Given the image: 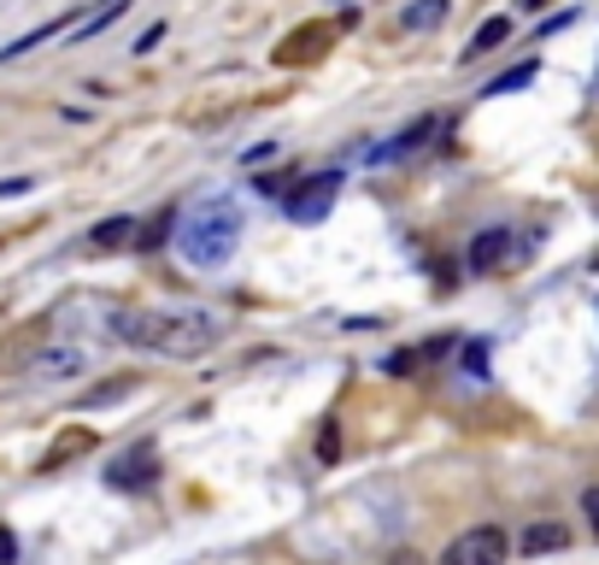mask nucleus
Instances as JSON below:
<instances>
[{
	"label": "nucleus",
	"mask_w": 599,
	"mask_h": 565,
	"mask_svg": "<svg viewBox=\"0 0 599 565\" xmlns=\"http://www.w3.org/2000/svg\"><path fill=\"white\" fill-rule=\"evenodd\" d=\"M112 330H118L124 342H136V347L165 354V359H200V354L217 347V336H224V324H217L212 312H200V307H183V312H118Z\"/></svg>",
	"instance_id": "obj_1"
},
{
	"label": "nucleus",
	"mask_w": 599,
	"mask_h": 565,
	"mask_svg": "<svg viewBox=\"0 0 599 565\" xmlns=\"http://www.w3.org/2000/svg\"><path fill=\"white\" fill-rule=\"evenodd\" d=\"M236 242H241V207H236L229 195L195 200V207L177 219V254L188 259V266H200V271L229 266Z\"/></svg>",
	"instance_id": "obj_2"
},
{
	"label": "nucleus",
	"mask_w": 599,
	"mask_h": 565,
	"mask_svg": "<svg viewBox=\"0 0 599 565\" xmlns=\"http://www.w3.org/2000/svg\"><path fill=\"white\" fill-rule=\"evenodd\" d=\"M335 188H341V171H324V177H305L300 188H283V212L295 224H317L335 207Z\"/></svg>",
	"instance_id": "obj_3"
},
{
	"label": "nucleus",
	"mask_w": 599,
	"mask_h": 565,
	"mask_svg": "<svg viewBox=\"0 0 599 565\" xmlns=\"http://www.w3.org/2000/svg\"><path fill=\"white\" fill-rule=\"evenodd\" d=\"M511 554V542H506V530L500 525H476V530H464L459 542L441 554V565H506Z\"/></svg>",
	"instance_id": "obj_4"
},
{
	"label": "nucleus",
	"mask_w": 599,
	"mask_h": 565,
	"mask_svg": "<svg viewBox=\"0 0 599 565\" xmlns=\"http://www.w3.org/2000/svg\"><path fill=\"white\" fill-rule=\"evenodd\" d=\"M517 230H506V224H494V230H476L471 236V248H464V271H476V278H488V271H500L506 259H517Z\"/></svg>",
	"instance_id": "obj_5"
},
{
	"label": "nucleus",
	"mask_w": 599,
	"mask_h": 565,
	"mask_svg": "<svg viewBox=\"0 0 599 565\" xmlns=\"http://www.w3.org/2000/svg\"><path fill=\"white\" fill-rule=\"evenodd\" d=\"M107 483L112 489H153L159 483V454H153V442H141V447H129V454H118L107 466Z\"/></svg>",
	"instance_id": "obj_6"
},
{
	"label": "nucleus",
	"mask_w": 599,
	"mask_h": 565,
	"mask_svg": "<svg viewBox=\"0 0 599 565\" xmlns=\"http://www.w3.org/2000/svg\"><path fill=\"white\" fill-rule=\"evenodd\" d=\"M517 548H523L529 560H535V554H559V548H570V530L559 525V518H535V525L517 536Z\"/></svg>",
	"instance_id": "obj_7"
},
{
	"label": "nucleus",
	"mask_w": 599,
	"mask_h": 565,
	"mask_svg": "<svg viewBox=\"0 0 599 565\" xmlns=\"http://www.w3.org/2000/svg\"><path fill=\"white\" fill-rule=\"evenodd\" d=\"M435 130H441V119H417V124H405V130H400V136H394V142H388V148H376L371 159H376V165H383V159H405V153H417V148H423V142H429V136H435Z\"/></svg>",
	"instance_id": "obj_8"
},
{
	"label": "nucleus",
	"mask_w": 599,
	"mask_h": 565,
	"mask_svg": "<svg viewBox=\"0 0 599 565\" xmlns=\"http://www.w3.org/2000/svg\"><path fill=\"white\" fill-rule=\"evenodd\" d=\"M136 236H141L136 219H107V224L89 230V248H95V254H112V248H129Z\"/></svg>",
	"instance_id": "obj_9"
},
{
	"label": "nucleus",
	"mask_w": 599,
	"mask_h": 565,
	"mask_svg": "<svg viewBox=\"0 0 599 565\" xmlns=\"http://www.w3.org/2000/svg\"><path fill=\"white\" fill-rule=\"evenodd\" d=\"M83 371V347H41L36 377H77Z\"/></svg>",
	"instance_id": "obj_10"
},
{
	"label": "nucleus",
	"mask_w": 599,
	"mask_h": 565,
	"mask_svg": "<svg viewBox=\"0 0 599 565\" xmlns=\"http://www.w3.org/2000/svg\"><path fill=\"white\" fill-rule=\"evenodd\" d=\"M447 12H452L447 0H412V7L400 12V24H405V30H441Z\"/></svg>",
	"instance_id": "obj_11"
},
{
	"label": "nucleus",
	"mask_w": 599,
	"mask_h": 565,
	"mask_svg": "<svg viewBox=\"0 0 599 565\" xmlns=\"http://www.w3.org/2000/svg\"><path fill=\"white\" fill-rule=\"evenodd\" d=\"M506 36H511V19H488V24H482V30L471 36V48H464V60H482V53H494V48H500Z\"/></svg>",
	"instance_id": "obj_12"
},
{
	"label": "nucleus",
	"mask_w": 599,
	"mask_h": 565,
	"mask_svg": "<svg viewBox=\"0 0 599 565\" xmlns=\"http://www.w3.org/2000/svg\"><path fill=\"white\" fill-rule=\"evenodd\" d=\"M83 447H95V430H71V437H60V442H53V454L41 459V471H60L71 454H83Z\"/></svg>",
	"instance_id": "obj_13"
},
{
	"label": "nucleus",
	"mask_w": 599,
	"mask_h": 565,
	"mask_svg": "<svg viewBox=\"0 0 599 565\" xmlns=\"http://www.w3.org/2000/svg\"><path fill=\"white\" fill-rule=\"evenodd\" d=\"M124 395H136V377H118V383H100L83 395V407H112V401H124Z\"/></svg>",
	"instance_id": "obj_14"
},
{
	"label": "nucleus",
	"mask_w": 599,
	"mask_h": 565,
	"mask_svg": "<svg viewBox=\"0 0 599 565\" xmlns=\"http://www.w3.org/2000/svg\"><path fill=\"white\" fill-rule=\"evenodd\" d=\"M529 83H535V65H517V71H506V77H494L488 95H511V89H529Z\"/></svg>",
	"instance_id": "obj_15"
},
{
	"label": "nucleus",
	"mask_w": 599,
	"mask_h": 565,
	"mask_svg": "<svg viewBox=\"0 0 599 565\" xmlns=\"http://www.w3.org/2000/svg\"><path fill=\"white\" fill-rule=\"evenodd\" d=\"M582 513H588V525L599 536V489H582Z\"/></svg>",
	"instance_id": "obj_16"
},
{
	"label": "nucleus",
	"mask_w": 599,
	"mask_h": 565,
	"mask_svg": "<svg viewBox=\"0 0 599 565\" xmlns=\"http://www.w3.org/2000/svg\"><path fill=\"white\" fill-rule=\"evenodd\" d=\"M30 188H36L30 177H7V183H0V200H12V195H30Z\"/></svg>",
	"instance_id": "obj_17"
},
{
	"label": "nucleus",
	"mask_w": 599,
	"mask_h": 565,
	"mask_svg": "<svg viewBox=\"0 0 599 565\" xmlns=\"http://www.w3.org/2000/svg\"><path fill=\"white\" fill-rule=\"evenodd\" d=\"M159 36H165V24H148V30H141V41H136V53H153Z\"/></svg>",
	"instance_id": "obj_18"
},
{
	"label": "nucleus",
	"mask_w": 599,
	"mask_h": 565,
	"mask_svg": "<svg viewBox=\"0 0 599 565\" xmlns=\"http://www.w3.org/2000/svg\"><path fill=\"white\" fill-rule=\"evenodd\" d=\"M12 560H18V542H12V530L0 525V565H12Z\"/></svg>",
	"instance_id": "obj_19"
},
{
	"label": "nucleus",
	"mask_w": 599,
	"mask_h": 565,
	"mask_svg": "<svg viewBox=\"0 0 599 565\" xmlns=\"http://www.w3.org/2000/svg\"><path fill=\"white\" fill-rule=\"evenodd\" d=\"M464 366H471V377H482V371H488V347H471V354H464Z\"/></svg>",
	"instance_id": "obj_20"
},
{
	"label": "nucleus",
	"mask_w": 599,
	"mask_h": 565,
	"mask_svg": "<svg viewBox=\"0 0 599 565\" xmlns=\"http://www.w3.org/2000/svg\"><path fill=\"white\" fill-rule=\"evenodd\" d=\"M317 454H324V459H335V454H341V442H335V430H324V437H317Z\"/></svg>",
	"instance_id": "obj_21"
},
{
	"label": "nucleus",
	"mask_w": 599,
	"mask_h": 565,
	"mask_svg": "<svg viewBox=\"0 0 599 565\" xmlns=\"http://www.w3.org/2000/svg\"><path fill=\"white\" fill-rule=\"evenodd\" d=\"M394 565H423V560H412V554H394Z\"/></svg>",
	"instance_id": "obj_22"
},
{
	"label": "nucleus",
	"mask_w": 599,
	"mask_h": 565,
	"mask_svg": "<svg viewBox=\"0 0 599 565\" xmlns=\"http://www.w3.org/2000/svg\"><path fill=\"white\" fill-rule=\"evenodd\" d=\"M523 7H529V12H540V7H547V0H523Z\"/></svg>",
	"instance_id": "obj_23"
},
{
	"label": "nucleus",
	"mask_w": 599,
	"mask_h": 565,
	"mask_svg": "<svg viewBox=\"0 0 599 565\" xmlns=\"http://www.w3.org/2000/svg\"><path fill=\"white\" fill-rule=\"evenodd\" d=\"M594 266H599V254H594Z\"/></svg>",
	"instance_id": "obj_24"
}]
</instances>
